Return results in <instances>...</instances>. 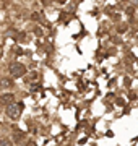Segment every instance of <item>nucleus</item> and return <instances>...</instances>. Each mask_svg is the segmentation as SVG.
Returning a JSON list of instances; mask_svg holds the SVG:
<instances>
[{
    "mask_svg": "<svg viewBox=\"0 0 138 146\" xmlns=\"http://www.w3.org/2000/svg\"><path fill=\"white\" fill-rule=\"evenodd\" d=\"M21 110H23V106L20 104V102H11V104L7 106V109H5V114L8 119L11 120H18L20 119V115H21Z\"/></svg>",
    "mask_w": 138,
    "mask_h": 146,
    "instance_id": "nucleus-2",
    "label": "nucleus"
},
{
    "mask_svg": "<svg viewBox=\"0 0 138 146\" xmlns=\"http://www.w3.org/2000/svg\"><path fill=\"white\" fill-rule=\"evenodd\" d=\"M13 141L16 143H23L25 141V131H20V130H13Z\"/></svg>",
    "mask_w": 138,
    "mask_h": 146,
    "instance_id": "nucleus-5",
    "label": "nucleus"
},
{
    "mask_svg": "<svg viewBox=\"0 0 138 146\" xmlns=\"http://www.w3.org/2000/svg\"><path fill=\"white\" fill-rule=\"evenodd\" d=\"M8 73H10V78H21L26 75V67L21 62H11L8 65Z\"/></svg>",
    "mask_w": 138,
    "mask_h": 146,
    "instance_id": "nucleus-1",
    "label": "nucleus"
},
{
    "mask_svg": "<svg viewBox=\"0 0 138 146\" xmlns=\"http://www.w3.org/2000/svg\"><path fill=\"white\" fill-rule=\"evenodd\" d=\"M130 2H132L133 5H138V0H130Z\"/></svg>",
    "mask_w": 138,
    "mask_h": 146,
    "instance_id": "nucleus-8",
    "label": "nucleus"
},
{
    "mask_svg": "<svg viewBox=\"0 0 138 146\" xmlns=\"http://www.w3.org/2000/svg\"><path fill=\"white\" fill-rule=\"evenodd\" d=\"M0 88L2 89H11L13 88V78H10V76H2V78H0Z\"/></svg>",
    "mask_w": 138,
    "mask_h": 146,
    "instance_id": "nucleus-4",
    "label": "nucleus"
},
{
    "mask_svg": "<svg viewBox=\"0 0 138 146\" xmlns=\"http://www.w3.org/2000/svg\"><path fill=\"white\" fill-rule=\"evenodd\" d=\"M0 112H2V104H0Z\"/></svg>",
    "mask_w": 138,
    "mask_h": 146,
    "instance_id": "nucleus-9",
    "label": "nucleus"
},
{
    "mask_svg": "<svg viewBox=\"0 0 138 146\" xmlns=\"http://www.w3.org/2000/svg\"><path fill=\"white\" fill-rule=\"evenodd\" d=\"M0 54H2V47H0Z\"/></svg>",
    "mask_w": 138,
    "mask_h": 146,
    "instance_id": "nucleus-10",
    "label": "nucleus"
},
{
    "mask_svg": "<svg viewBox=\"0 0 138 146\" xmlns=\"http://www.w3.org/2000/svg\"><path fill=\"white\" fill-rule=\"evenodd\" d=\"M26 146H37V145H36V143H33V141H29V143H28Z\"/></svg>",
    "mask_w": 138,
    "mask_h": 146,
    "instance_id": "nucleus-7",
    "label": "nucleus"
},
{
    "mask_svg": "<svg viewBox=\"0 0 138 146\" xmlns=\"http://www.w3.org/2000/svg\"><path fill=\"white\" fill-rule=\"evenodd\" d=\"M0 146H13V145H11V140L3 138V140H0Z\"/></svg>",
    "mask_w": 138,
    "mask_h": 146,
    "instance_id": "nucleus-6",
    "label": "nucleus"
},
{
    "mask_svg": "<svg viewBox=\"0 0 138 146\" xmlns=\"http://www.w3.org/2000/svg\"><path fill=\"white\" fill-rule=\"evenodd\" d=\"M11 102H15V94L11 93V91H8V93H2L0 94V104H11Z\"/></svg>",
    "mask_w": 138,
    "mask_h": 146,
    "instance_id": "nucleus-3",
    "label": "nucleus"
}]
</instances>
